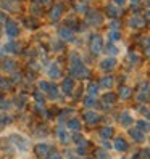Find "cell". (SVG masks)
<instances>
[{"mask_svg":"<svg viewBox=\"0 0 150 159\" xmlns=\"http://www.w3.org/2000/svg\"><path fill=\"white\" fill-rule=\"evenodd\" d=\"M0 52L5 53V55H15V53L20 52V47H18V43H16L15 40H7V42L2 45Z\"/></svg>","mask_w":150,"mask_h":159,"instance_id":"23","label":"cell"},{"mask_svg":"<svg viewBox=\"0 0 150 159\" xmlns=\"http://www.w3.org/2000/svg\"><path fill=\"white\" fill-rule=\"evenodd\" d=\"M63 15H65V3L57 2V3H53L52 8L49 10V20H50V23H57L63 18Z\"/></svg>","mask_w":150,"mask_h":159,"instance_id":"10","label":"cell"},{"mask_svg":"<svg viewBox=\"0 0 150 159\" xmlns=\"http://www.w3.org/2000/svg\"><path fill=\"white\" fill-rule=\"evenodd\" d=\"M131 159H140V154H137V153H134L133 156H131Z\"/></svg>","mask_w":150,"mask_h":159,"instance_id":"52","label":"cell"},{"mask_svg":"<svg viewBox=\"0 0 150 159\" xmlns=\"http://www.w3.org/2000/svg\"><path fill=\"white\" fill-rule=\"evenodd\" d=\"M95 159H110V153L108 149H104V148H97L95 149Z\"/></svg>","mask_w":150,"mask_h":159,"instance_id":"39","label":"cell"},{"mask_svg":"<svg viewBox=\"0 0 150 159\" xmlns=\"http://www.w3.org/2000/svg\"><path fill=\"white\" fill-rule=\"evenodd\" d=\"M139 2H140V0H128V3H131V5H136Z\"/></svg>","mask_w":150,"mask_h":159,"instance_id":"51","label":"cell"},{"mask_svg":"<svg viewBox=\"0 0 150 159\" xmlns=\"http://www.w3.org/2000/svg\"><path fill=\"white\" fill-rule=\"evenodd\" d=\"M26 103H27V97L21 95V97H16V100H15V106H16V108H24V106H26Z\"/></svg>","mask_w":150,"mask_h":159,"instance_id":"44","label":"cell"},{"mask_svg":"<svg viewBox=\"0 0 150 159\" xmlns=\"http://www.w3.org/2000/svg\"><path fill=\"white\" fill-rule=\"evenodd\" d=\"M31 13L36 15V16H42L44 15V8L41 5H37V3H32L31 5Z\"/></svg>","mask_w":150,"mask_h":159,"instance_id":"43","label":"cell"},{"mask_svg":"<svg viewBox=\"0 0 150 159\" xmlns=\"http://www.w3.org/2000/svg\"><path fill=\"white\" fill-rule=\"evenodd\" d=\"M82 106L86 108V109H92V108H95V106H97V98L86 95V97L82 98Z\"/></svg>","mask_w":150,"mask_h":159,"instance_id":"35","label":"cell"},{"mask_svg":"<svg viewBox=\"0 0 150 159\" xmlns=\"http://www.w3.org/2000/svg\"><path fill=\"white\" fill-rule=\"evenodd\" d=\"M10 117H8V116H3V114H0V130H2L5 125H8V124H10Z\"/></svg>","mask_w":150,"mask_h":159,"instance_id":"45","label":"cell"},{"mask_svg":"<svg viewBox=\"0 0 150 159\" xmlns=\"http://www.w3.org/2000/svg\"><path fill=\"white\" fill-rule=\"evenodd\" d=\"M116 120H118V124L123 127V129H131V125L133 124H136V120H134V116H133V113H131L129 109H123L121 113L116 116Z\"/></svg>","mask_w":150,"mask_h":159,"instance_id":"9","label":"cell"},{"mask_svg":"<svg viewBox=\"0 0 150 159\" xmlns=\"http://www.w3.org/2000/svg\"><path fill=\"white\" fill-rule=\"evenodd\" d=\"M3 34L7 35L8 40H15L20 35V24L15 20H7L3 24Z\"/></svg>","mask_w":150,"mask_h":159,"instance_id":"6","label":"cell"},{"mask_svg":"<svg viewBox=\"0 0 150 159\" xmlns=\"http://www.w3.org/2000/svg\"><path fill=\"white\" fill-rule=\"evenodd\" d=\"M128 135H129L131 140H133V142H136V143H144V142H145V134L140 132L137 127L128 129Z\"/></svg>","mask_w":150,"mask_h":159,"instance_id":"22","label":"cell"},{"mask_svg":"<svg viewBox=\"0 0 150 159\" xmlns=\"http://www.w3.org/2000/svg\"><path fill=\"white\" fill-rule=\"evenodd\" d=\"M0 68H2V71L7 72V74H15L16 69H18V63H16V60L5 58V60L2 61V64H0Z\"/></svg>","mask_w":150,"mask_h":159,"instance_id":"19","label":"cell"},{"mask_svg":"<svg viewBox=\"0 0 150 159\" xmlns=\"http://www.w3.org/2000/svg\"><path fill=\"white\" fill-rule=\"evenodd\" d=\"M136 127L140 130V132H148L150 130V124H148V120H145V119H140V120H137L136 122Z\"/></svg>","mask_w":150,"mask_h":159,"instance_id":"38","label":"cell"},{"mask_svg":"<svg viewBox=\"0 0 150 159\" xmlns=\"http://www.w3.org/2000/svg\"><path fill=\"white\" fill-rule=\"evenodd\" d=\"M79 2H86V3H89V2H90V0H79Z\"/></svg>","mask_w":150,"mask_h":159,"instance_id":"53","label":"cell"},{"mask_svg":"<svg viewBox=\"0 0 150 159\" xmlns=\"http://www.w3.org/2000/svg\"><path fill=\"white\" fill-rule=\"evenodd\" d=\"M126 26L129 27V29H133V31H136V29H140V27H144L145 26V20L140 15H131L128 20H126Z\"/></svg>","mask_w":150,"mask_h":159,"instance_id":"17","label":"cell"},{"mask_svg":"<svg viewBox=\"0 0 150 159\" xmlns=\"http://www.w3.org/2000/svg\"><path fill=\"white\" fill-rule=\"evenodd\" d=\"M139 154L142 156V159H150V151H148V148H142Z\"/></svg>","mask_w":150,"mask_h":159,"instance_id":"47","label":"cell"},{"mask_svg":"<svg viewBox=\"0 0 150 159\" xmlns=\"http://www.w3.org/2000/svg\"><path fill=\"white\" fill-rule=\"evenodd\" d=\"M104 37H105V40H107V42L118 43L121 39H123V32H121V31H111V29H108L107 34H105Z\"/></svg>","mask_w":150,"mask_h":159,"instance_id":"26","label":"cell"},{"mask_svg":"<svg viewBox=\"0 0 150 159\" xmlns=\"http://www.w3.org/2000/svg\"><path fill=\"white\" fill-rule=\"evenodd\" d=\"M57 37L60 40H63L65 43L66 42H73L74 43V40H76V34H74V31L70 29V27H65V26H61L60 29L57 31Z\"/></svg>","mask_w":150,"mask_h":159,"instance_id":"16","label":"cell"},{"mask_svg":"<svg viewBox=\"0 0 150 159\" xmlns=\"http://www.w3.org/2000/svg\"><path fill=\"white\" fill-rule=\"evenodd\" d=\"M74 11H76L78 15H84V16H86L90 11V7L86 2H79V0H76V3H74Z\"/></svg>","mask_w":150,"mask_h":159,"instance_id":"30","label":"cell"},{"mask_svg":"<svg viewBox=\"0 0 150 159\" xmlns=\"http://www.w3.org/2000/svg\"><path fill=\"white\" fill-rule=\"evenodd\" d=\"M0 8L3 11H16L18 10L15 0H0Z\"/></svg>","mask_w":150,"mask_h":159,"instance_id":"32","label":"cell"},{"mask_svg":"<svg viewBox=\"0 0 150 159\" xmlns=\"http://www.w3.org/2000/svg\"><path fill=\"white\" fill-rule=\"evenodd\" d=\"M79 24H81V21H78L76 16H68V18H65V23H63L65 27H70V29H73V31H76Z\"/></svg>","mask_w":150,"mask_h":159,"instance_id":"33","label":"cell"},{"mask_svg":"<svg viewBox=\"0 0 150 159\" xmlns=\"http://www.w3.org/2000/svg\"><path fill=\"white\" fill-rule=\"evenodd\" d=\"M10 89H12V80L3 77V76H0V90L7 92V90H10Z\"/></svg>","mask_w":150,"mask_h":159,"instance_id":"40","label":"cell"},{"mask_svg":"<svg viewBox=\"0 0 150 159\" xmlns=\"http://www.w3.org/2000/svg\"><path fill=\"white\" fill-rule=\"evenodd\" d=\"M8 142L12 143L13 149L18 154H26L31 148V140L27 135L21 134V132H12L8 135Z\"/></svg>","mask_w":150,"mask_h":159,"instance_id":"2","label":"cell"},{"mask_svg":"<svg viewBox=\"0 0 150 159\" xmlns=\"http://www.w3.org/2000/svg\"><path fill=\"white\" fill-rule=\"evenodd\" d=\"M115 5H118L119 8H124L126 5H128V0H111Z\"/></svg>","mask_w":150,"mask_h":159,"instance_id":"48","label":"cell"},{"mask_svg":"<svg viewBox=\"0 0 150 159\" xmlns=\"http://www.w3.org/2000/svg\"><path fill=\"white\" fill-rule=\"evenodd\" d=\"M45 97L49 98V100H52V101L60 100V98H61V95H60V87H58V85H55V84H52L50 89H49V92L45 93Z\"/></svg>","mask_w":150,"mask_h":159,"instance_id":"29","label":"cell"},{"mask_svg":"<svg viewBox=\"0 0 150 159\" xmlns=\"http://www.w3.org/2000/svg\"><path fill=\"white\" fill-rule=\"evenodd\" d=\"M12 106H13V103L10 100L0 97V111H2V113H8V111L12 109Z\"/></svg>","mask_w":150,"mask_h":159,"instance_id":"36","label":"cell"},{"mask_svg":"<svg viewBox=\"0 0 150 159\" xmlns=\"http://www.w3.org/2000/svg\"><path fill=\"white\" fill-rule=\"evenodd\" d=\"M84 23L89 27H100L107 23V16L99 8H90V11L84 16Z\"/></svg>","mask_w":150,"mask_h":159,"instance_id":"4","label":"cell"},{"mask_svg":"<svg viewBox=\"0 0 150 159\" xmlns=\"http://www.w3.org/2000/svg\"><path fill=\"white\" fill-rule=\"evenodd\" d=\"M66 127H68V130L70 132H73V134H78V132H81V129H82V120L79 119V117H70L68 120H66Z\"/></svg>","mask_w":150,"mask_h":159,"instance_id":"21","label":"cell"},{"mask_svg":"<svg viewBox=\"0 0 150 159\" xmlns=\"http://www.w3.org/2000/svg\"><path fill=\"white\" fill-rule=\"evenodd\" d=\"M131 97H133V89H131L129 85H119L118 89V98L119 100H123V101H128Z\"/></svg>","mask_w":150,"mask_h":159,"instance_id":"28","label":"cell"},{"mask_svg":"<svg viewBox=\"0 0 150 159\" xmlns=\"http://www.w3.org/2000/svg\"><path fill=\"white\" fill-rule=\"evenodd\" d=\"M99 140H111V137H115V129L113 125H102L99 129Z\"/></svg>","mask_w":150,"mask_h":159,"instance_id":"20","label":"cell"},{"mask_svg":"<svg viewBox=\"0 0 150 159\" xmlns=\"http://www.w3.org/2000/svg\"><path fill=\"white\" fill-rule=\"evenodd\" d=\"M116 66H118V58H113V57H105L97 61V69L102 74H110L111 71L116 69Z\"/></svg>","mask_w":150,"mask_h":159,"instance_id":"5","label":"cell"},{"mask_svg":"<svg viewBox=\"0 0 150 159\" xmlns=\"http://www.w3.org/2000/svg\"><path fill=\"white\" fill-rule=\"evenodd\" d=\"M82 120H84V124H86V125L94 127V125H97L100 120H102V114L97 113V111L86 109V111L82 113Z\"/></svg>","mask_w":150,"mask_h":159,"instance_id":"11","label":"cell"},{"mask_svg":"<svg viewBox=\"0 0 150 159\" xmlns=\"http://www.w3.org/2000/svg\"><path fill=\"white\" fill-rule=\"evenodd\" d=\"M97 84L100 85L102 90L110 92L111 89H113V85L116 84V79H115V76H111V74H102L100 79L97 80Z\"/></svg>","mask_w":150,"mask_h":159,"instance_id":"15","label":"cell"},{"mask_svg":"<svg viewBox=\"0 0 150 159\" xmlns=\"http://www.w3.org/2000/svg\"><path fill=\"white\" fill-rule=\"evenodd\" d=\"M34 151H36V154L39 156V157H47V156H50V153H52V146H50L49 143L41 142V143L36 145Z\"/></svg>","mask_w":150,"mask_h":159,"instance_id":"25","label":"cell"},{"mask_svg":"<svg viewBox=\"0 0 150 159\" xmlns=\"http://www.w3.org/2000/svg\"><path fill=\"white\" fill-rule=\"evenodd\" d=\"M107 26H108V29H111V31H121V27H123V21H121V20H108Z\"/></svg>","mask_w":150,"mask_h":159,"instance_id":"37","label":"cell"},{"mask_svg":"<svg viewBox=\"0 0 150 159\" xmlns=\"http://www.w3.org/2000/svg\"><path fill=\"white\" fill-rule=\"evenodd\" d=\"M71 142L74 143L76 148H84V149H87V145H89V140L84 137L82 134H79V132L71 135Z\"/></svg>","mask_w":150,"mask_h":159,"instance_id":"24","label":"cell"},{"mask_svg":"<svg viewBox=\"0 0 150 159\" xmlns=\"http://www.w3.org/2000/svg\"><path fill=\"white\" fill-rule=\"evenodd\" d=\"M123 159H128V157H123Z\"/></svg>","mask_w":150,"mask_h":159,"instance_id":"54","label":"cell"},{"mask_svg":"<svg viewBox=\"0 0 150 159\" xmlns=\"http://www.w3.org/2000/svg\"><path fill=\"white\" fill-rule=\"evenodd\" d=\"M140 61V55L137 52H131L126 55V64L128 66H136V64H139Z\"/></svg>","mask_w":150,"mask_h":159,"instance_id":"34","label":"cell"},{"mask_svg":"<svg viewBox=\"0 0 150 159\" xmlns=\"http://www.w3.org/2000/svg\"><path fill=\"white\" fill-rule=\"evenodd\" d=\"M52 50L53 52H63L65 50V42L57 37V40H52Z\"/></svg>","mask_w":150,"mask_h":159,"instance_id":"41","label":"cell"},{"mask_svg":"<svg viewBox=\"0 0 150 159\" xmlns=\"http://www.w3.org/2000/svg\"><path fill=\"white\" fill-rule=\"evenodd\" d=\"M111 149L116 153H121V154H124L129 151V142H128V138L126 137H121V135H116L113 137V142H111Z\"/></svg>","mask_w":150,"mask_h":159,"instance_id":"7","label":"cell"},{"mask_svg":"<svg viewBox=\"0 0 150 159\" xmlns=\"http://www.w3.org/2000/svg\"><path fill=\"white\" fill-rule=\"evenodd\" d=\"M32 2L37 3V5H41L42 8H47V7L52 5V0H32Z\"/></svg>","mask_w":150,"mask_h":159,"instance_id":"46","label":"cell"},{"mask_svg":"<svg viewBox=\"0 0 150 159\" xmlns=\"http://www.w3.org/2000/svg\"><path fill=\"white\" fill-rule=\"evenodd\" d=\"M116 101H118V95L110 90V92H105L104 95H102V98H100V106L104 108V109H111V106H113Z\"/></svg>","mask_w":150,"mask_h":159,"instance_id":"14","label":"cell"},{"mask_svg":"<svg viewBox=\"0 0 150 159\" xmlns=\"http://www.w3.org/2000/svg\"><path fill=\"white\" fill-rule=\"evenodd\" d=\"M100 92H102V89H100V85L97 82H89L86 85V95H89V97L97 98L100 95Z\"/></svg>","mask_w":150,"mask_h":159,"instance_id":"27","label":"cell"},{"mask_svg":"<svg viewBox=\"0 0 150 159\" xmlns=\"http://www.w3.org/2000/svg\"><path fill=\"white\" fill-rule=\"evenodd\" d=\"M7 20H8V18H7V13H5L3 10H0V23H3V24H5Z\"/></svg>","mask_w":150,"mask_h":159,"instance_id":"49","label":"cell"},{"mask_svg":"<svg viewBox=\"0 0 150 159\" xmlns=\"http://www.w3.org/2000/svg\"><path fill=\"white\" fill-rule=\"evenodd\" d=\"M74 90H76V82H74L73 77H65L61 80V85H60V92L63 93L65 97H71Z\"/></svg>","mask_w":150,"mask_h":159,"instance_id":"13","label":"cell"},{"mask_svg":"<svg viewBox=\"0 0 150 159\" xmlns=\"http://www.w3.org/2000/svg\"><path fill=\"white\" fill-rule=\"evenodd\" d=\"M105 52H107V57H113V58H116L118 55H119V47H118V43L107 42V43H105Z\"/></svg>","mask_w":150,"mask_h":159,"instance_id":"31","label":"cell"},{"mask_svg":"<svg viewBox=\"0 0 150 159\" xmlns=\"http://www.w3.org/2000/svg\"><path fill=\"white\" fill-rule=\"evenodd\" d=\"M70 74L73 79H86L90 74V69L86 66L82 55L78 50L70 52Z\"/></svg>","mask_w":150,"mask_h":159,"instance_id":"1","label":"cell"},{"mask_svg":"<svg viewBox=\"0 0 150 159\" xmlns=\"http://www.w3.org/2000/svg\"><path fill=\"white\" fill-rule=\"evenodd\" d=\"M50 85H52V84H50L49 80H45V79H41L39 82H37V87H39V90H41L42 93H47V92H49Z\"/></svg>","mask_w":150,"mask_h":159,"instance_id":"42","label":"cell"},{"mask_svg":"<svg viewBox=\"0 0 150 159\" xmlns=\"http://www.w3.org/2000/svg\"><path fill=\"white\" fill-rule=\"evenodd\" d=\"M87 48L94 57H99L105 50V37L99 32H92L87 39Z\"/></svg>","mask_w":150,"mask_h":159,"instance_id":"3","label":"cell"},{"mask_svg":"<svg viewBox=\"0 0 150 159\" xmlns=\"http://www.w3.org/2000/svg\"><path fill=\"white\" fill-rule=\"evenodd\" d=\"M57 140L61 145H68L71 142V134H70V130H68L66 125L58 124V127H57Z\"/></svg>","mask_w":150,"mask_h":159,"instance_id":"18","label":"cell"},{"mask_svg":"<svg viewBox=\"0 0 150 159\" xmlns=\"http://www.w3.org/2000/svg\"><path fill=\"white\" fill-rule=\"evenodd\" d=\"M61 66L57 63V61H52L49 66L45 68V76L49 77V79H52V80H58L60 77H61Z\"/></svg>","mask_w":150,"mask_h":159,"instance_id":"12","label":"cell"},{"mask_svg":"<svg viewBox=\"0 0 150 159\" xmlns=\"http://www.w3.org/2000/svg\"><path fill=\"white\" fill-rule=\"evenodd\" d=\"M50 159H65L63 156H60V154H52V157Z\"/></svg>","mask_w":150,"mask_h":159,"instance_id":"50","label":"cell"},{"mask_svg":"<svg viewBox=\"0 0 150 159\" xmlns=\"http://www.w3.org/2000/svg\"><path fill=\"white\" fill-rule=\"evenodd\" d=\"M104 13L108 20H119V16L124 13L123 8H119L118 5H115L113 2H107L104 5Z\"/></svg>","mask_w":150,"mask_h":159,"instance_id":"8","label":"cell"}]
</instances>
